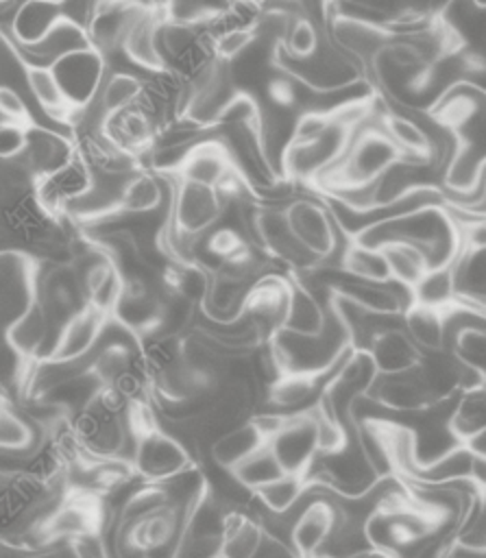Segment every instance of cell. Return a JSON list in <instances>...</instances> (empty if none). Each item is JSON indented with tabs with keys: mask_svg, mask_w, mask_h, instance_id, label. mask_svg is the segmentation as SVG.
Masks as SVG:
<instances>
[{
	"mask_svg": "<svg viewBox=\"0 0 486 558\" xmlns=\"http://www.w3.org/2000/svg\"><path fill=\"white\" fill-rule=\"evenodd\" d=\"M26 126L0 118V159H15L24 153Z\"/></svg>",
	"mask_w": 486,
	"mask_h": 558,
	"instance_id": "40",
	"label": "cell"
},
{
	"mask_svg": "<svg viewBox=\"0 0 486 558\" xmlns=\"http://www.w3.org/2000/svg\"><path fill=\"white\" fill-rule=\"evenodd\" d=\"M218 558H220V556H218Z\"/></svg>",
	"mask_w": 486,
	"mask_h": 558,
	"instance_id": "48",
	"label": "cell"
},
{
	"mask_svg": "<svg viewBox=\"0 0 486 558\" xmlns=\"http://www.w3.org/2000/svg\"><path fill=\"white\" fill-rule=\"evenodd\" d=\"M486 427V381L453 395L449 410V429L460 442H466Z\"/></svg>",
	"mask_w": 486,
	"mask_h": 558,
	"instance_id": "21",
	"label": "cell"
},
{
	"mask_svg": "<svg viewBox=\"0 0 486 558\" xmlns=\"http://www.w3.org/2000/svg\"><path fill=\"white\" fill-rule=\"evenodd\" d=\"M54 338L57 333L52 331L50 320L35 294L26 307L4 327V340L24 362L46 357Z\"/></svg>",
	"mask_w": 486,
	"mask_h": 558,
	"instance_id": "9",
	"label": "cell"
},
{
	"mask_svg": "<svg viewBox=\"0 0 486 558\" xmlns=\"http://www.w3.org/2000/svg\"><path fill=\"white\" fill-rule=\"evenodd\" d=\"M100 133L116 148L139 159L142 155L153 150L159 135V124L142 105L135 102L122 111L102 118Z\"/></svg>",
	"mask_w": 486,
	"mask_h": 558,
	"instance_id": "7",
	"label": "cell"
},
{
	"mask_svg": "<svg viewBox=\"0 0 486 558\" xmlns=\"http://www.w3.org/2000/svg\"><path fill=\"white\" fill-rule=\"evenodd\" d=\"M266 442V436L259 432L253 418H246L231 429L222 432L218 438H214L207 447V456L211 462L233 469L240 460H244L251 451L262 447Z\"/></svg>",
	"mask_w": 486,
	"mask_h": 558,
	"instance_id": "18",
	"label": "cell"
},
{
	"mask_svg": "<svg viewBox=\"0 0 486 558\" xmlns=\"http://www.w3.org/2000/svg\"><path fill=\"white\" fill-rule=\"evenodd\" d=\"M325 320H327V301H320L309 286L301 281H292L281 329L299 336H316L323 331Z\"/></svg>",
	"mask_w": 486,
	"mask_h": 558,
	"instance_id": "17",
	"label": "cell"
},
{
	"mask_svg": "<svg viewBox=\"0 0 486 558\" xmlns=\"http://www.w3.org/2000/svg\"><path fill=\"white\" fill-rule=\"evenodd\" d=\"M63 15L61 4L46 0H22L13 17V37L24 46L37 44L46 31Z\"/></svg>",
	"mask_w": 486,
	"mask_h": 558,
	"instance_id": "25",
	"label": "cell"
},
{
	"mask_svg": "<svg viewBox=\"0 0 486 558\" xmlns=\"http://www.w3.org/2000/svg\"><path fill=\"white\" fill-rule=\"evenodd\" d=\"M386 264H388V275L392 281H399L408 288H412L429 268L423 251L410 242L394 240L381 246Z\"/></svg>",
	"mask_w": 486,
	"mask_h": 558,
	"instance_id": "30",
	"label": "cell"
},
{
	"mask_svg": "<svg viewBox=\"0 0 486 558\" xmlns=\"http://www.w3.org/2000/svg\"><path fill=\"white\" fill-rule=\"evenodd\" d=\"M466 558H486V551L484 554H469V551H462Z\"/></svg>",
	"mask_w": 486,
	"mask_h": 558,
	"instance_id": "43",
	"label": "cell"
},
{
	"mask_svg": "<svg viewBox=\"0 0 486 558\" xmlns=\"http://www.w3.org/2000/svg\"><path fill=\"white\" fill-rule=\"evenodd\" d=\"M83 48H94L92 39L87 35V28L83 24H78L76 20L61 15L48 31L46 35L33 44V46H24V50L35 59H46L48 63L54 61L61 54L74 52V50H83Z\"/></svg>",
	"mask_w": 486,
	"mask_h": 558,
	"instance_id": "20",
	"label": "cell"
},
{
	"mask_svg": "<svg viewBox=\"0 0 486 558\" xmlns=\"http://www.w3.org/2000/svg\"><path fill=\"white\" fill-rule=\"evenodd\" d=\"M9 2H11V0H0V4H9Z\"/></svg>",
	"mask_w": 486,
	"mask_h": 558,
	"instance_id": "47",
	"label": "cell"
},
{
	"mask_svg": "<svg viewBox=\"0 0 486 558\" xmlns=\"http://www.w3.org/2000/svg\"><path fill=\"white\" fill-rule=\"evenodd\" d=\"M72 107L87 109L107 76L105 54L98 48H83L57 57L48 63Z\"/></svg>",
	"mask_w": 486,
	"mask_h": 558,
	"instance_id": "5",
	"label": "cell"
},
{
	"mask_svg": "<svg viewBox=\"0 0 486 558\" xmlns=\"http://www.w3.org/2000/svg\"><path fill=\"white\" fill-rule=\"evenodd\" d=\"M209 41L214 57L231 63L257 41V35L253 24H227Z\"/></svg>",
	"mask_w": 486,
	"mask_h": 558,
	"instance_id": "35",
	"label": "cell"
},
{
	"mask_svg": "<svg viewBox=\"0 0 486 558\" xmlns=\"http://www.w3.org/2000/svg\"><path fill=\"white\" fill-rule=\"evenodd\" d=\"M4 403H7V401H4V397H2V388H0V408H2Z\"/></svg>",
	"mask_w": 486,
	"mask_h": 558,
	"instance_id": "45",
	"label": "cell"
},
{
	"mask_svg": "<svg viewBox=\"0 0 486 558\" xmlns=\"http://www.w3.org/2000/svg\"><path fill=\"white\" fill-rule=\"evenodd\" d=\"M161 22V13L159 11H139L133 22L129 24L120 50L124 52V57L135 63L137 68H144L148 72H161L166 70L163 57L159 52L157 46V28Z\"/></svg>",
	"mask_w": 486,
	"mask_h": 558,
	"instance_id": "14",
	"label": "cell"
},
{
	"mask_svg": "<svg viewBox=\"0 0 486 558\" xmlns=\"http://www.w3.org/2000/svg\"><path fill=\"white\" fill-rule=\"evenodd\" d=\"M22 74H24V83H26L28 92L33 94V98L37 100V105L50 120L63 122V124L78 122L76 116H81L85 109H76L70 105V100L65 98V94L48 63L22 59Z\"/></svg>",
	"mask_w": 486,
	"mask_h": 558,
	"instance_id": "13",
	"label": "cell"
},
{
	"mask_svg": "<svg viewBox=\"0 0 486 558\" xmlns=\"http://www.w3.org/2000/svg\"><path fill=\"white\" fill-rule=\"evenodd\" d=\"M314 408L285 414L279 429L266 440L275 451L277 460L281 462L283 471L305 475L312 462L318 458Z\"/></svg>",
	"mask_w": 486,
	"mask_h": 558,
	"instance_id": "6",
	"label": "cell"
},
{
	"mask_svg": "<svg viewBox=\"0 0 486 558\" xmlns=\"http://www.w3.org/2000/svg\"><path fill=\"white\" fill-rule=\"evenodd\" d=\"M107 318L109 316H105L102 312L85 305L83 310H78L74 316H70L61 325V329H59V333H57V338H54L46 357L68 360V362L87 360L89 353L94 351V347L100 340V333L105 329Z\"/></svg>",
	"mask_w": 486,
	"mask_h": 558,
	"instance_id": "11",
	"label": "cell"
},
{
	"mask_svg": "<svg viewBox=\"0 0 486 558\" xmlns=\"http://www.w3.org/2000/svg\"><path fill=\"white\" fill-rule=\"evenodd\" d=\"M340 270L347 275L368 279V281H388V264L384 251L377 246H366L349 238L340 253Z\"/></svg>",
	"mask_w": 486,
	"mask_h": 558,
	"instance_id": "33",
	"label": "cell"
},
{
	"mask_svg": "<svg viewBox=\"0 0 486 558\" xmlns=\"http://www.w3.org/2000/svg\"><path fill=\"white\" fill-rule=\"evenodd\" d=\"M235 172L238 168L222 140H201L187 148L174 174L177 179L211 185L218 190Z\"/></svg>",
	"mask_w": 486,
	"mask_h": 558,
	"instance_id": "10",
	"label": "cell"
},
{
	"mask_svg": "<svg viewBox=\"0 0 486 558\" xmlns=\"http://www.w3.org/2000/svg\"><path fill=\"white\" fill-rule=\"evenodd\" d=\"M309 480L303 473H290L285 471L270 484L255 490V501L272 514H285L292 512L309 493Z\"/></svg>",
	"mask_w": 486,
	"mask_h": 558,
	"instance_id": "27",
	"label": "cell"
},
{
	"mask_svg": "<svg viewBox=\"0 0 486 558\" xmlns=\"http://www.w3.org/2000/svg\"><path fill=\"white\" fill-rule=\"evenodd\" d=\"M445 316L447 310L412 303L401 314V325L421 351H438L445 349Z\"/></svg>",
	"mask_w": 486,
	"mask_h": 558,
	"instance_id": "24",
	"label": "cell"
},
{
	"mask_svg": "<svg viewBox=\"0 0 486 558\" xmlns=\"http://www.w3.org/2000/svg\"><path fill=\"white\" fill-rule=\"evenodd\" d=\"M163 203V183L159 174L150 170H135L126 177L120 198H118V214L122 216H146L161 207Z\"/></svg>",
	"mask_w": 486,
	"mask_h": 558,
	"instance_id": "19",
	"label": "cell"
},
{
	"mask_svg": "<svg viewBox=\"0 0 486 558\" xmlns=\"http://www.w3.org/2000/svg\"><path fill=\"white\" fill-rule=\"evenodd\" d=\"M401 159V150L388 137L381 122L368 124V120H364L353 131L340 159L331 168H327L314 183L327 194L333 190L368 185Z\"/></svg>",
	"mask_w": 486,
	"mask_h": 558,
	"instance_id": "1",
	"label": "cell"
},
{
	"mask_svg": "<svg viewBox=\"0 0 486 558\" xmlns=\"http://www.w3.org/2000/svg\"><path fill=\"white\" fill-rule=\"evenodd\" d=\"M11 477H4V475H0V493H2V488L7 486V482H9Z\"/></svg>",
	"mask_w": 486,
	"mask_h": 558,
	"instance_id": "44",
	"label": "cell"
},
{
	"mask_svg": "<svg viewBox=\"0 0 486 558\" xmlns=\"http://www.w3.org/2000/svg\"><path fill=\"white\" fill-rule=\"evenodd\" d=\"M194 462L187 447L161 427L146 429L135 436L131 451V466L139 482L163 484L181 471L190 469Z\"/></svg>",
	"mask_w": 486,
	"mask_h": 558,
	"instance_id": "3",
	"label": "cell"
},
{
	"mask_svg": "<svg viewBox=\"0 0 486 558\" xmlns=\"http://www.w3.org/2000/svg\"><path fill=\"white\" fill-rule=\"evenodd\" d=\"M325 37L320 35V26L307 15H294L283 41L275 48L277 61H307L323 46Z\"/></svg>",
	"mask_w": 486,
	"mask_h": 558,
	"instance_id": "29",
	"label": "cell"
},
{
	"mask_svg": "<svg viewBox=\"0 0 486 558\" xmlns=\"http://www.w3.org/2000/svg\"><path fill=\"white\" fill-rule=\"evenodd\" d=\"M46 2H54V4H63V2H68V0H46Z\"/></svg>",
	"mask_w": 486,
	"mask_h": 558,
	"instance_id": "46",
	"label": "cell"
},
{
	"mask_svg": "<svg viewBox=\"0 0 486 558\" xmlns=\"http://www.w3.org/2000/svg\"><path fill=\"white\" fill-rule=\"evenodd\" d=\"M338 523L336 499L312 497L294 514L290 527V545L299 558H314L329 541Z\"/></svg>",
	"mask_w": 486,
	"mask_h": 558,
	"instance_id": "8",
	"label": "cell"
},
{
	"mask_svg": "<svg viewBox=\"0 0 486 558\" xmlns=\"http://www.w3.org/2000/svg\"><path fill=\"white\" fill-rule=\"evenodd\" d=\"M0 449L11 451H33L35 449V427L17 414V410L7 403L0 408Z\"/></svg>",
	"mask_w": 486,
	"mask_h": 558,
	"instance_id": "36",
	"label": "cell"
},
{
	"mask_svg": "<svg viewBox=\"0 0 486 558\" xmlns=\"http://www.w3.org/2000/svg\"><path fill=\"white\" fill-rule=\"evenodd\" d=\"M255 558H299V554L292 549L290 543H283L279 538L264 534V541H262Z\"/></svg>",
	"mask_w": 486,
	"mask_h": 558,
	"instance_id": "41",
	"label": "cell"
},
{
	"mask_svg": "<svg viewBox=\"0 0 486 558\" xmlns=\"http://www.w3.org/2000/svg\"><path fill=\"white\" fill-rule=\"evenodd\" d=\"M381 126L388 133V137L397 144L403 159L414 163H427L429 159H434L432 137L423 126V122H418L412 116V111L410 113L388 111L381 118Z\"/></svg>",
	"mask_w": 486,
	"mask_h": 558,
	"instance_id": "16",
	"label": "cell"
},
{
	"mask_svg": "<svg viewBox=\"0 0 486 558\" xmlns=\"http://www.w3.org/2000/svg\"><path fill=\"white\" fill-rule=\"evenodd\" d=\"M224 209L227 201L216 187L177 179L166 227L177 235L198 240L220 222Z\"/></svg>",
	"mask_w": 486,
	"mask_h": 558,
	"instance_id": "2",
	"label": "cell"
},
{
	"mask_svg": "<svg viewBox=\"0 0 486 558\" xmlns=\"http://www.w3.org/2000/svg\"><path fill=\"white\" fill-rule=\"evenodd\" d=\"M262 541V523L246 510H231L220 541V558H255Z\"/></svg>",
	"mask_w": 486,
	"mask_h": 558,
	"instance_id": "22",
	"label": "cell"
},
{
	"mask_svg": "<svg viewBox=\"0 0 486 558\" xmlns=\"http://www.w3.org/2000/svg\"><path fill=\"white\" fill-rule=\"evenodd\" d=\"M460 227V240L464 253H486V216H469L455 220Z\"/></svg>",
	"mask_w": 486,
	"mask_h": 558,
	"instance_id": "39",
	"label": "cell"
},
{
	"mask_svg": "<svg viewBox=\"0 0 486 558\" xmlns=\"http://www.w3.org/2000/svg\"><path fill=\"white\" fill-rule=\"evenodd\" d=\"M458 299L455 264L427 268V272L412 286V303L449 310Z\"/></svg>",
	"mask_w": 486,
	"mask_h": 558,
	"instance_id": "26",
	"label": "cell"
},
{
	"mask_svg": "<svg viewBox=\"0 0 486 558\" xmlns=\"http://www.w3.org/2000/svg\"><path fill=\"white\" fill-rule=\"evenodd\" d=\"M464 445H466V449H469L477 460H484V462H486V427H484L479 434H475L473 438H469Z\"/></svg>",
	"mask_w": 486,
	"mask_h": 558,
	"instance_id": "42",
	"label": "cell"
},
{
	"mask_svg": "<svg viewBox=\"0 0 486 558\" xmlns=\"http://www.w3.org/2000/svg\"><path fill=\"white\" fill-rule=\"evenodd\" d=\"M231 473L235 475V480L248 488L251 493L259 490L262 486L270 484L272 480H277L279 475H283V466L281 462L277 460L275 451L270 449L268 442H264L262 447H257L255 451H251L244 460H240Z\"/></svg>",
	"mask_w": 486,
	"mask_h": 558,
	"instance_id": "31",
	"label": "cell"
},
{
	"mask_svg": "<svg viewBox=\"0 0 486 558\" xmlns=\"http://www.w3.org/2000/svg\"><path fill=\"white\" fill-rule=\"evenodd\" d=\"M142 94H144V81L137 74L124 72V70L107 74L100 85V92L96 96L100 122H102V118L135 105Z\"/></svg>",
	"mask_w": 486,
	"mask_h": 558,
	"instance_id": "28",
	"label": "cell"
},
{
	"mask_svg": "<svg viewBox=\"0 0 486 558\" xmlns=\"http://www.w3.org/2000/svg\"><path fill=\"white\" fill-rule=\"evenodd\" d=\"M379 375H394L412 371L421 360V349L405 333L403 325L379 331L366 351Z\"/></svg>",
	"mask_w": 486,
	"mask_h": 558,
	"instance_id": "15",
	"label": "cell"
},
{
	"mask_svg": "<svg viewBox=\"0 0 486 558\" xmlns=\"http://www.w3.org/2000/svg\"><path fill=\"white\" fill-rule=\"evenodd\" d=\"M283 216L299 244L320 264L336 255L340 246V229L327 205L316 198L296 196L283 205Z\"/></svg>",
	"mask_w": 486,
	"mask_h": 558,
	"instance_id": "4",
	"label": "cell"
},
{
	"mask_svg": "<svg viewBox=\"0 0 486 558\" xmlns=\"http://www.w3.org/2000/svg\"><path fill=\"white\" fill-rule=\"evenodd\" d=\"M451 538L458 551H469V554L486 551V490L484 488L475 495L469 510L455 523Z\"/></svg>",
	"mask_w": 486,
	"mask_h": 558,
	"instance_id": "32",
	"label": "cell"
},
{
	"mask_svg": "<svg viewBox=\"0 0 486 558\" xmlns=\"http://www.w3.org/2000/svg\"><path fill=\"white\" fill-rule=\"evenodd\" d=\"M447 349L469 368L486 379V327L484 325H462L453 331Z\"/></svg>",
	"mask_w": 486,
	"mask_h": 558,
	"instance_id": "34",
	"label": "cell"
},
{
	"mask_svg": "<svg viewBox=\"0 0 486 558\" xmlns=\"http://www.w3.org/2000/svg\"><path fill=\"white\" fill-rule=\"evenodd\" d=\"M76 155L70 137L33 122L26 126V146L20 159L31 170L33 179H41L65 166ZM35 183V181H33Z\"/></svg>",
	"mask_w": 486,
	"mask_h": 558,
	"instance_id": "12",
	"label": "cell"
},
{
	"mask_svg": "<svg viewBox=\"0 0 486 558\" xmlns=\"http://www.w3.org/2000/svg\"><path fill=\"white\" fill-rule=\"evenodd\" d=\"M0 118L17 122L22 126H31L35 122L26 100L22 98V94L9 85V83H0Z\"/></svg>",
	"mask_w": 486,
	"mask_h": 558,
	"instance_id": "38",
	"label": "cell"
},
{
	"mask_svg": "<svg viewBox=\"0 0 486 558\" xmlns=\"http://www.w3.org/2000/svg\"><path fill=\"white\" fill-rule=\"evenodd\" d=\"M235 0H161V20L203 28L227 20Z\"/></svg>",
	"mask_w": 486,
	"mask_h": 558,
	"instance_id": "23",
	"label": "cell"
},
{
	"mask_svg": "<svg viewBox=\"0 0 486 558\" xmlns=\"http://www.w3.org/2000/svg\"><path fill=\"white\" fill-rule=\"evenodd\" d=\"M65 547L72 558H113L102 527H92L72 536Z\"/></svg>",
	"mask_w": 486,
	"mask_h": 558,
	"instance_id": "37",
	"label": "cell"
}]
</instances>
